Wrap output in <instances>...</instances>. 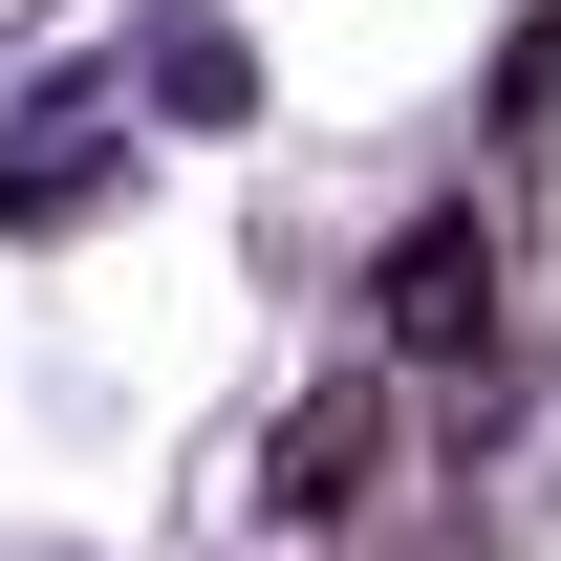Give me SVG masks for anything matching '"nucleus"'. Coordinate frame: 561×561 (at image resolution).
Instances as JSON below:
<instances>
[{
    "mask_svg": "<svg viewBox=\"0 0 561 561\" xmlns=\"http://www.w3.org/2000/svg\"><path fill=\"white\" fill-rule=\"evenodd\" d=\"M367 454H389V367H346L324 411H280V432H260V496H280V518H346Z\"/></svg>",
    "mask_w": 561,
    "mask_h": 561,
    "instance_id": "1",
    "label": "nucleus"
}]
</instances>
